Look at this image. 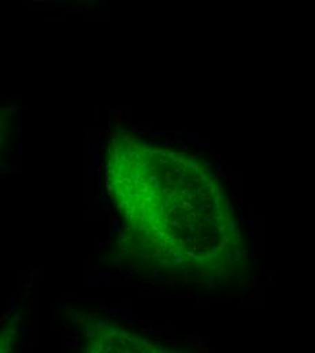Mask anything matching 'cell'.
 Wrapping results in <instances>:
<instances>
[{
	"mask_svg": "<svg viewBox=\"0 0 315 353\" xmlns=\"http://www.w3.org/2000/svg\"><path fill=\"white\" fill-rule=\"evenodd\" d=\"M0 353H12L11 339L8 334H0Z\"/></svg>",
	"mask_w": 315,
	"mask_h": 353,
	"instance_id": "obj_2",
	"label": "cell"
},
{
	"mask_svg": "<svg viewBox=\"0 0 315 353\" xmlns=\"http://www.w3.org/2000/svg\"><path fill=\"white\" fill-rule=\"evenodd\" d=\"M83 353H183L156 344L123 326L96 322L85 334Z\"/></svg>",
	"mask_w": 315,
	"mask_h": 353,
	"instance_id": "obj_1",
	"label": "cell"
},
{
	"mask_svg": "<svg viewBox=\"0 0 315 353\" xmlns=\"http://www.w3.org/2000/svg\"><path fill=\"white\" fill-rule=\"evenodd\" d=\"M0 147H1V120H0Z\"/></svg>",
	"mask_w": 315,
	"mask_h": 353,
	"instance_id": "obj_3",
	"label": "cell"
}]
</instances>
